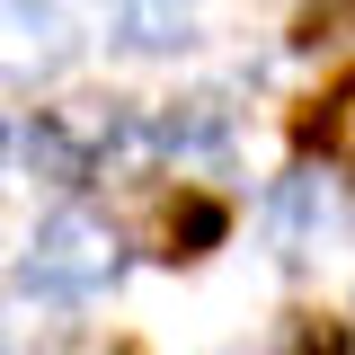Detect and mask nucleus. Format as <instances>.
I'll use <instances>...</instances> for the list:
<instances>
[{
	"instance_id": "obj_3",
	"label": "nucleus",
	"mask_w": 355,
	"mask_h": 355,
	"mask_svg": "<svg viewBox=\"0 0 355 355\" xmlns=\"http://www.w3.org/2000/svg\"><path fill=\"white\" fill-rule=\"evenodd\" d=\"M80 62V18L71 0H0V80L44 89Z\"/></svg>"
},
{
	"instance_id": "obj_1",
	"label": "nucleus",
	"mask_w": 355,
	"mask_h": 355,
	"mask_svg": "<svg viewBox=\"0 0 355 355\" xmlns=\"http://www.w3.org/2000/svg\"><path fill=\"white\" fill-rule=\"evenodd\" d=\"M27 160L53 187H89L107 169H142L151 160V116L133 98H71V107H44L27 125Z\"/></svg>"
},
{
	"instance_id": "obj_8",
	"label": "nucleus",
	"mask_w": 355,
	"mask_h": 355,
	"mask_svg": "<svg viewBox=\"0 0 355 355\" xmlns=\"http://www.w3.org/2000/svg\"><path fill=\"white\" fill-rule=\"evenodd\" d=\"M311 133H320V160L355 178V80H338L329 98H320V125Z\"/></svg>"
},
{
	"instance_id": "obj_6",
	"label": "nucleus",
	"mask_w": 355,
	"mask_h": 355,
	"mask_svg": "<svg viewBox=\"0 0 355 355\" xmlns=\"http://www.w3.org/2000/svg\"><path fill=\"white\" fill-rule=\"evenodd\" d=\"M98 18H107V44L116 53H187V44L205 36V0H98Z\"/></svg>"
},
{
	"instance_id": "obj_4",
	"label": "nucleus",
	"mask_w": 355,
	"mask_h": 355,
	"mask_svg": "<svg viewBox=\"0 0 355 355\" xmlns=\"http://www.w3.org/2000/svg\"><path fill=\"white\" fill-rule=\"evenodd\" d=\"M355 222V205H347V178L338 169H284L275 187H266V240L284 249V258H311V249H329L338 231Z\"/></svg>"
},
{
	"instance_id": "obj_10",
	"label": "nucleus",
	"mask_w": 355,
	"mask_h": 355,
	"mask_svg": "<svg viewBox=\"0 0 355 355\" xmlns=\"http://www.w3.org/2000/svg\"><path fill=\"white\" fill-rule=\"evenodd\" d=\"M9 151H18V133H9V125H0V178H9Z\"/></svg>"
},
{
	"instance_id": "obj_7",
	"label": "nucleus",
	"mask_w": 355,
	"mask_h": 355,
	"mask_svg": "<svg viewBox=\"0 0 355 355\" xmlns=\"http://www.w3.org/2000/svg\"><path fill=\"white\" fill-rule=\"evenodd\" d=\"M222 222H231V214H222L214 196H196V187H187L169 214H160V240H169L160 258H205V240H222Z\"/></svg>"
},
{
	"instance_id": "obj_5",
	"label": "nucleus",
	"mask_w": 355,
	"mask_h": 355,
	"mask_svg": "<svg viewBox=\"0 0 355 355\" xmlns=\"http://www.w3.org/2000/svg\"><path fill=\"white\" fill-rule=\"evenodd\" d=\"M151 151H160V160H178L187 178H214V169H231V151H240V107H231L222 89L169 98V107L151 116Z\"/></svg>"
},
{
	"instance_id": "obj_9",
	"label": "nucleus",
	"mask_w": 355,
	"mask_h": 355,
	"mask_svg": "<svg viewBox=\"0 0 355 355\" xmlns=\"http://www.w3.org/2000/svg\"><path fill=\"white\" fill-rule=\"evenodd\" d=\"M302 44H355V0H311L302 9Z\"/></svg>"
},
{
	"instance_id": "obj_2",
	"label": "nucleus",
	"mask_w": 355,
	"mask_h": 355,
	"mask_svg": "<svg viewBox=\"0 0 355 355\" xmlns=\"http://www.w3.org/2000/svg\"><path fill=\"white\" fill-rule=\"evenodd\" d=\"M125 275V240H116V222L89 214V205H53V214L27 231V266H18V284L44 293V302H89V293H107Z\"/></svg>"
}]
</instances>
